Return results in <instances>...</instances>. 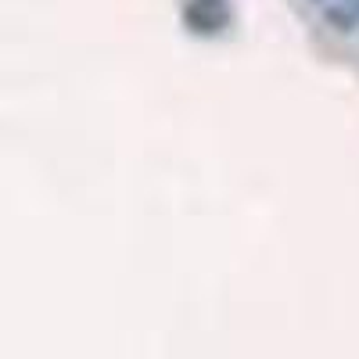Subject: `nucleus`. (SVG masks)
Wrapping results in <instances>:
<instances>
[{
  "instance_id": "1",
  "label": "nucleus",
  "mask_w": 359,
  "mask_h": 359,
  "mask_svg": "<svg viewBox=\"0 0 359 359\" xmlns=\"http://www.w3.org/2000/svg\"><path fill=\"white\" fill-rule=\"evenodd\" d=\"M184 22H187L191 33H198V36H216V33H223L226 22H230V4H226V0H187Z\"/></svg>"
}]
</instances>
